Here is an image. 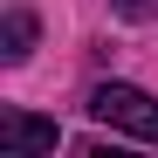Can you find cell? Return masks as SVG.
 Returning a JSON list of instances; mask_svg holds the SVG:
<instances>
[{
    "instance_id": "1",
    "label": "cell",
    "mask_w": 158,
    "mask_h": 158,
    "mask_svg": "<svg viewBox=\"0 0 158 158\" xmlns=\"http://www.w3.org/2000/svg\"><path fill=\"white\" fill-rule=\"evenodd\" d=\"M89 117L110 124V131H131V138H144V144H158V96L131 89V83H96L89 89Z\"/></svg>"
},
{
    "instance_id": "2",
    "label": "cell",
    "mask_w": 158,
    "mask_h": 158,
    "mask_svg": "<svg viewBox=\"0 0 158 158\" xmlns=\"http://www.w3.org/2000/svg\"><path fill=\"white\" fill-rule=\"evenodd\" d=\"M0 144H7V151H55V144H62V131L48 124V117L7 110V117H0Z\"/></svg>"
},
{
    "instance_id": "3",
    "label": "cell",
    "mask_w": 158,
    "mask_h": 158,
    "mask_svg": "<svg viewBox=\"0 0 158 158\" xmlns=\"http://www.w3.org/2000/svg\"><path fill=\"white\" fill-rule=\"evenodd\" d=\"M0 41H7V48H0V55H7V62H21V55H28V48H35V14H7V35H0Z\"/></svg>"
},
{
    "instance_id": "4",
    "label": "cell",
    "mask_w": 158,
    "mask_h": 158,
    "mask_svg": "<svg viewBox=\"0 0 158 158\" xmlns=\"http://www.w3.org/2000/svg\"><path fill=\"white\" fill-rule=\"evenodd\" d=\"M110 7H117L124 21H151V14H158V0H110Z\"/></svg>"
}]
</instances>
